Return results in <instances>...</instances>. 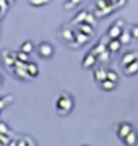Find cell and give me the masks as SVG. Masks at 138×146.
Segmentation results:
<instances>
[{"instance_id": "cell-10", "label": "cell", "mask_w": 138, "mask_h": 146, "mask_svg": "<svg viewBox=\"0 0 138 146\" xmlns=\"http://www.w3.org/2000/svg\"><path fill=\"white\" fill-rule=\"evenodd\" d=\"M121 46H122V43H121V41L118 38H111V41L108 42V45H107L108 50L111 53H117L121 49Z\"/></svg>"}, {"instance_id": "cell-28", "label": "cell", "mask_w": 138, "mask_h": 146, "mask_svg": "<svg viewBox=\"0 0 138 146\" xmlns=\"http://www.w3.org/2000/svg\"><path fill=\"white\" fill-rule=\"evenodd\" d=\"M85 23H88L91 26H95V18L92 14H87V18H85Z\"/></svg>"}, {"instance_id": "cell-2", "label": "cell", "mask_w": 138, "mask_h": 146, "mask_svg": "<svg viewBox=\"0 0 138 146\" xmlns=\"http://www.w3.org/2000/svg\"><path fill=\"white\" fill-rule=\"evenodd\" d=\"M37 53L41 58H50V57H53V54H54V47L49 42H42L37 47Z\"/></svg>"}, {"instance_id": "cell-18", "label": "cell", "mask_w": 138, "mask_h": 146, "mask_svg": "<svg viewBox=\"0 0 138 146\" xmlns=\"http://www.w3.org/2000/svg\"><path fill=\"white\" fill-rule=\"evenodd\" d=\"M118 39L121 41L122 45H126V43H129V42L131 41V34L129 31H122L119 34V36H118Z\"/></svg>"}, {"instance_id": "cell-12", "label": "cell", "mask_w": 138, "mask_h": 146, "mask_svg": "<svg viewBox=\"0 0 138 146\" xmlns=\"http://www.w3.org/2000/svg\"><path fill=\"white\" fill-rule=\"evenodd\" d=\"M77 29H79V31L84 33V34H87V35H92V34H94V26H91V25L85 23V22L79 23Z\"/></svg>"}, {"instance_id": "cell-25", "label": "cell", "mask_w": 138, "mask_h": 146, "mask_svg": "<svg viewBox=\"0 0 138 146\" xmlns=\"http://www.w3.org/2000/svg\"><path fill=\"white\" fill-rule=\"evenodd\" d=\"M29 3L34 7H39V5H45V4H49L50 0H29Z\"/></svg>"}, {"instance_id": "cell-34", "label": "cell", "mask_w": 138, "mask_h": 146, "mask_svg": "<svg viewBox=\"0 0 138 146\" xmlns=\"http://www.w3.org/2000/svg\"><path fill=\"white\" fill-rule=\"evenodd\" d=\"M25 141H27V142H26L27 145H33V146L35 145V142L33 141V138H31V139H30V138H29V137H25Z\"/></svg>"}, {"instance_id": "cell-36", "label": "cell", "mask_w": 138, "mask_h": 146, "mask_svg": "<svg viewBox=\"0 0 138 146\" xmlns=\"http://www.w3.org/2000/svg\"><path fill=\"white\" fill-rule=\"evenodd\" d=\"M16 145H19V146H25V145H27V143H26V141H25V139H21V141L18 142Z\"/></svg>"}, {"instance_id": "cell-41", "label": "cell", "mask_w": 138, "mask_h": 146, "mask_svg": "<svg viewBox=\"0 0 138 146\" xmlns=\"http://www.w3.org/2000/svg\"><path fill=\"white\" fill-rule=\"evenodd\" d=\"M123 1H125V0H123Z\"/></svg>"}, {"instance_id": "cell-6", "label": "cell", "mask_w": 138, "mask_h": 146, "mask_svg": "<svg viewBox=\"0 0 138 146\" xmlns=\"http://www.w3.org/2000/svg\"><path fill=\"white\" fill-rule=\"evenodd\" d=\"M138 72V60L133 61V62L127 64V65H125V73L127 74V76H131V74H135Z\"/></svg>"}, {"instance_id": "cell-4", "label": "cell", "mask_w": 138, "mask_h": 146, "mask_svg": "<svg viewBox=\"0 0 138 146\" xmlns=\"http://www.w3.org/2000/svg\"><path fill=\"white\" fill-rule=\"evenodd\" d=\"M131 130H133V129H131L130 123H121L119 127H118V137H119L121 139H123Z\"/></svg>"}, {"instance_id": "cell-35", "label": "cell", "mask_w": 138, "mask_h": 146, "mask_svg": "<svg viewBox=\"0 0 138 146\" xmlns=\"http://www.w3.org/2000/svg\"><path fill=\"white\" fill-rule=\"evenodd\" d=\"M69 1H70V3H73L74 5H79L80 3H81V1H83V0H69Z\"/></svg>"}, {"instance_id": "cell-16", "label": "cell", "mask_w": 138, "mask_h": 146, "mask_svg": "<svg viewBox=\"0 0 138 146\" xmlns=\"http://www.w3.org/2000/svg\"><path fill=\"white\" fill-rule=\"evenodd\" d=\"M12 102H14V96H12V95H7L4 98H0V111L4 110L5 107L8 104H11Z\"/></svg>"}, {"instance_id": "cell-38", "label": "cell", "mask_w": 138, "mask_h": 146, "mask_svg": "<svg viewBox=\"0 0 138 146\" xmlns=\"http://www.w3.org/2000/svg\"><path fill=\"white\" fill-rule=\"evenodd\" d=\"M5 1H7V3H8V4H12V3H14V1H15V0H5Z\"/></svg>"}, {"instance_id": "cell-31", "label": "cell", "mask_w": 138, "mask_h": 146, "mask_svg": "<svg viewBox=\"0 0 138 146\" xmlns=\"http://www.w3.org/2000/svg\"><path fill=\"white\" fill-rule=\"evenodd\" d=\"M7 7H8V3H7L5 0H0V12H1V14H4L5 12Z\"/></svg>"}, {"instance_id": "cell-8", "label": "cell", "mask_w": 138, "mask_h": 146, "mask_svg": "<svg viewBox=\"0 0 138 146\" xmlns=\"http://www.w3.org/2000/svg\"><path fill=\"white\" fill-rule=\"evenodd\" d=\"M137 139H138V135H137V133H135L134 130H131V131H130V133L127 134V135L123 138L125 143H126V145H129V146L135 145V143H137Z\"/></svg>"}, {"instance_id": "cell-14", "label": "cell", "mask_w": 138, "mask_h": 146, "mask_svg": "<svg viewBox=\"0 0 138 146\" xmlns=\"http://www.w3.org/2000/svg\"><path fill=\"white\" fill-rule=\"evenodd\" d=\"M121 33H122V27H119L118 25H112L108 29V36L110 38H118Z\"/></svg>"}, {"instance_id": "cell-19", "label": "cell", "mask_w": 138, "mask_h": 146, "mask_svg": "<svg viewBox=\"0 0 138 146\" xmlns=\"http://www.w3.org/2000/svg\"><path fill=\"white\" fill-rule=\"evenodd\" d=\"M21 50L22 52H25V53H27V54L33 53L34 52V45H33V42L31 41L23 42V43H22V46H21Z\"/></svg>"}, {"instance_id": "cell-5", "label": "cell", "mask_w": 138, "mask_h": 146, "mask_svg": "<svg viewBox=\"0 0 138 146\" xmlns=\"http://www.w3.org/2000/svg\"><path fill=\"white\" fill-rule=\"evenodd\" d=\"M135 60H138V53L130 52V53L123 54V57H122V60H121V62H122V65L125 66V65H127V64H130V62H133V61H135Z\"/></svg>"}, {"instance_id": "cell-21", "label": "cell", "mask_w": 138, "mask_h": 146, "mask_svg": "<svg viewBox=\"0 0 138 146\" xmlns=\"http://www.w3.org/2000/svg\"><path fill=\"white\" fill-rule=\"evenodd\" d=\"M110 50H103L102 53H99L98 56H96V60H99L100 62H104V61H108V58H110Z\"/></svg>"}, {"instance_id": "cell-40", "label": "cell", "mask_w": 138, "mask_h": 146, "mask_svg": "<svg viewBox=\"0 0 138 146\" xmlns=\"http://www.w3.org/2000/svg\"><path fill=\"white\" fill-rule=\"evenodd\" d=\"M0 114H1V111H0Z\"/></svg>"}, {"instance_id": "cell-26", "label": "cell", "mask_w": 138, "mask_h": 146, "mask_svg": "<svg viewBox=\"0 0 138 146\" xmlns=\"http://www.w3.org/2000/svg\"><path fill=\"white\" fill-rule=\"evenodd\" d=\"M87 14H88V12H87V11H81V12H80L79 15L76 16V18H74L73 19V23L74 22H76V23H81V22H85V18H87Z\"/></svg>"}, {"instance_id": "cell-37", "label": "cell", "mask_w": 138, "mask_h": 146, "mask_svg": "<svg viewBox=\"0 0 138 146\" xmlns=\"http://www.w3.org/2000/svg\"><path fill=\"white\" fill-rule=\"evenodd\" d=\"M115 25H118L119 27H122L123 26V22L122 21H117V22H115Z\"/></svg>"}, {"instance_id": "cell-7", "label": "cell", "mask_w": 138, "mask_h": 146, "mask_svg": "<svg viewBox=\"0 0 138 146\" xmlns=\"http://www.w3.org/2000/svg\"><path fill=\"white\" fill-rule=\"evenodd\" d=\"M14 73L15 76H18L19 78H23V80H30L31 76L27 73L26 68H21V66H14Z\"/></svg>"}, {"instance_id": "cell-30", "label": "cell", "mask_w": 138, "mask_h": 146, "mask_svg": "<svg viewBox=\"0 0 138 146\" xmlns=\"http://www.w3.org/2000/svg\"><path fill=\"white\" fill-rule=\"evenodd\" d=\"M0 142H1L3 145H8V143H10V137L4 135V134L0 133Z\"/></svg>"}, {"instance_id": "cell-23", "label": "cell", "mask_w": 138, "mask_h": 146, "mask_svg": "<svg viewBox=\"0 0 138 146\" xmlns=\"http://www.w3.org/2000/svg\"><path fill=\"white\" fill-rule=\"evenodd\" d=\"M106 49H107V46L104 45V43H103V42H100L98 46H95L94 49H92V50H91V53H92V54H95V56H98L99 53H102L103 50H106Z\"/></svg>"}, {"instance_id": "cell-39", "label": "cell", "mask_w": 138, "mask_h": 146, "mask_svg": "<svg viewBox=\"0 0 138 146\" xmlns=\"http://www.w3.org/2000/svg\"><path fill=\"white\" fill-rule=\"evenodd\" d=\"M1 84H3V76L0 74V85H1Z\"/></svg>"}, {"instance_id": "cell-22", "label": "cell", "mask_w": 138, "mask_h": 146, "mask_svg": "<svg viewBox=\"0 0 138 146\" xmlns=\"http://www.w3.org/2000/svg\"><path fill=\"white\" fill-rule=\"evenodd\" d=\"M14 56H15L16 60H19L22 62H29V56H27V53L25 52H19V53H14Z\"/></svg>"}, {"instance_id": "cell-3", "label": "cell", "mask_w": 138, "mask_h": 146, "mask_svg": "<svg viewBox=\"0 0 138 146\" xmlns=\"http://www.w3.org/2000/svg\"><path fill=\"white\" fill-rule=\"evenodd\" d=\"M1 61L5 68H14L15 66V56L14 53H10L8 50H1Z\"/></svg>"}, {"instance_id": "cell-15", "label": "cell", "mask_w": 138, "mask_h": 146, "mask_svg": "<svg viewBox=\"0 0 138 146\" xmlns=\"http://www.w3.org/2000/svg\"><path fill=\"white\" fill-rule=\"evenodd\" d=\"M61 36H62V39L66 42H72L74 39V33L70 30V29H64L62 30V33H61Z\"/></svg>"}, {"instance_id": "cell-9", "label": "cell", "mask_w": 138, "mask_h": 146, "mask_svg": "<svg viewBox=\"0 0 138 146\" xmlns=\"http://www.w3.org/2000/svg\"><path fill=\"white\" fill-rule=\"evenodd\" d=\"M96 62V56L95 54H92V53H88L85 58L83 60V66L84 68H92Z\"/></svg>"}, {"instance_id": "cell-27", "label": "cell", "mask_w": 138, "mask_h": 146, "mask_svg": "<svg viewBox=\"0 0 138 146\" xmlns=\"http://www.w3.org/2000/svg\"><path fill=\"white\" fill-rule=\"evenodd\" d=\"M106 78L107 80H111V81H114V83H117L118 81V74L115 72H112V70H107Z\"/></svg>"}, {"instance_id": "cell-24", "label": "cell", "mask_w": 138, "mask_h": 146, "mask_svg": "<svg viewBox=\"0 0 138 146\" xmlns=\"http://www.w3.org/2000/svg\"><path fill=\"white\" fill-rule=\"evenodd\" d=\"M0 133H1V134H4V135H8V137H10V134H11L10 127L5 125L4 122H0Z\"/></svg>"}, {"instance_id": "cell-33", "label": "cell", "mask_w": 138, "mask_h": 146, "mask_svg": "<svg viewBox=\"0 0 138 146\" xmlns=\"http://www.w3.org/2000/svg\"><path fill=\"white\" fill-rule=\"evenodd\" d=\"M74 7H76V5H74L73 3H70L69 0H68V3L64 5V8H66V10H70V8H74Z\"/></svg>"}, {"instance_id": "cell-11", "label": "cell", "mask_w": 138, "mask_h": 146, "mask_svg": "<svg viewBox=\"0 0 138 146\" xmlns=\"http://www.w3.org/2000/svg\"><path fill=\"white\" fill-rule=\"evenodd\" d=\"M26 70L31 77H35L39 73V68H38V65L35 62H26Z\"/></svg>"}, {"instance_id": "cell-17", "label": "cell", "mask_w": 138, "mask_h": 146, "mask_svg": "<svg viewBox=\"0 0 138 146\" xmlns=\"http://www.w3.org/2000/svg\"><path fill=\"white\" fill-rule=\"evenodd\" d=\"M115 84L114 81H111V80H107V78H104L103 81H100V87L102 89H104V91H112V89L115 88Z\"/></svg>"}, {"instance_id": "cell-1", "label": "cell", "mask_w": 138, "mask_h": 146, "mask_svg": "<svg viewBox=\"0 0 138 146\" xmlns=\"http://www.w3.org/2000/svg\"><path fill=\"white\" fill-rule=\"evenodd\" d=\"M56 108L60 115H68L73 108V99L68 94H62L58 96L56 102Z\"/></svg>"}, {"instance_id": "cell-20", "label": "cell", "mask_w": 138, "mask_h": 146, "mask_svg": "<svg viewBox=\"0 0 138 146\" xmlns=\"http://www.w3.org/2000/svg\"><path fill=\"white\" fill-rule=\"evenodd\" d=\"M106 73H107V70L103 68V66H102V68H98L95 70V78L100 83V81H103V80L106 78Z\"/></svg>"}, {"instance_id": "cell-32", "label": "cell", "mask_w": 138, "mask_h": 146, "mask_svg": "<svg viewBox=\"0 0 138 146\" xmlns=\"http://www.w3.org/2000/svg\"><path fill=\"white\" fill-rule=\"evenodd\" d=\"M130 34H131V36H134V38H138V26H133V27H131V31H130Z\"/></svg>"}, {"instance_id": "cell-29", "label": "cell", "mask_w": 138, "mask_h": 146, "mask_svg": "<svg viewBox=\"0 0 138 146\" xmlns=\"http://www.w3.org/2000/svg\"><path fill=\"white\" fill-rule=\"evenodd\" d=\"M107 0H96V7H98V10H102V8H104L107 7Z\"/></svg>"}, {"instance_id": "cell-13", "label": "cell", "mask_w": 138, "mask_h": 146, "mask_svg": "<svg viewBox=\"0 0 138 146\" xmlns=\"http://www.w3.org/2000/svg\"><path fill=\"white\" fill-rule=\"evenodd\" d=\"M74 39H77V43L81 46V45H84V43H87L90 41V35H87V34H84L81 31H77L74 34Z\"/></svg>"}]
</instances>
